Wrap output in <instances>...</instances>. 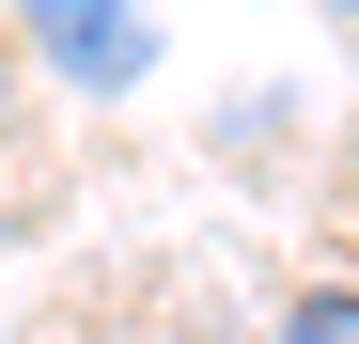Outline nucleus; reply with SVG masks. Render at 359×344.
I'll list each match as a JSON object with an SVG mask.
<instances>
[{"label":"nucleus","mask_w":359,"mask_h":344,"mask_svg":"<svg viewBox=\"0 0 359 344\" xmlns=\"http://www.w3.org/2000/svg\"><path fill=\"white\" fill-rule=\"evenodd\" d=\"M16 32L63 63L79 94H126V79H156V16L141 0H16Z\"/></svg>","instance_id":"obj_1"},{"label":"nucleus","mask_w":359,"mask_h":344,"mask_svg":"<svg viewBox=\"0 0 359 344\" xmlns=\"http://www.w3.org/2000/svg\"><path fill=\"white\" fill-rule=\"evenodd\" d=\"M281 344H359V282H313V298L281 313Z\"/></svg>","instance_id":"obj_2"},{"label":"nucleus","mask_w":359,"mask_h":344,"mask_svg":"<svg viewBox=\"0 0 359 344\" xmlns=\"http://www.w3.org/2000/svg\"><path fill=\"white\" fill-rule=\"evenodd\" d=\"M0 110H16V47H0Z\"/></svg>","instance_id":"obj_3"}]
</instances>
